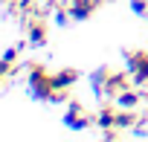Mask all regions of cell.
Segmentation results:
<instances>
[{"mask_svg": "<svg viewBox=\"0 0 148 142\" xmlns=\"http://www.w3.org/2000/svg\"><path fill=\"white\" fill-rule=\"evenodd\" d=\"M29 87H32V93H35L38 99H55L52 76L47 73L44 67H38V64H32V70H29Z\"/></svg>", "mask_w": 148, "mask_h": 142, "instance_id": "obj_1", "label": "cell"}, {"mask_svg": "<svg viewBox=\"0 0 148 142\" xmlns=\"http://www.w3.org/2000/svg\"><path fill=\"white\" fill-rule=\"evenodd\" d=\"M128 67L134 73V84L142 87L148 81V52H128Z\"/></svg>", "mask_w": 148, "mask_h": 142, "instance_id": "obj_2", "label": "cell"}, {"mask_svg": "<svg viewBox=\"0 0 148 142\" xmlns=\"http://www.w3.org/2000/svg\"><path fill=\"white\" fill-rule=\"evenodd\" d=\"M134 81H128V76L125 73H108L105 76V81H102V93L105 96H110V99H116L122 90H128Z\"/></svg>", "mask_w": 148, "mask_h": 142, "instance_id": "obj_3", "label": "cell"}, {"mask_svg": "<svg viewBox=\"0 0 148 142\" xmlns=\"http://www.w3.org/2000/svg\"><path fill=\"white\" fill-rule=\"evenodd\" d=\"M67 9H70L73 18H90V15L99 9V0H70Z\"/></svg>", "mask_w": 148, "mask_h": 142, "instance_id": "obj_4", "label": "cell"}, {"mask_svg": "<svg viewBox=\"0 0 148 142\" xmlns=\"http://www.w3.org/2000/svg\"><path fill=\"white\" fill-rule=\"evenodd\" d=\"M87 116L82 113V104L79 102H70V113H67V125L73 128V130H82V128H87Z\"/></svg>", "mask_w": 148, "mask_h": 142, "instance_id": "obj_5", "label": "cell"}, {"mask_svg": "<svg viewBox=\"0 0 148 142\" xmlns=\"http://www.w3.org/2000/svg\"><path fill=\"white\" fill-rule=\"evenodd\" d=\"M76 79H79V73H76V70H61V73H55V76H52L55 93H61V90L73 87V84H76Z\"/></svg>", "mask_w": 148, "mask_h": 142, "instance_id": "obj_6", "label": "cell"}, {"mask_svg": "<svg viewBox=\"0 0 148 142\" xmlns=\"http://www.w3.org/2000/svg\"><path fill=\"white\" fill-rule=\"evenodd\" d=\"M29 41H32L35 46L47 44V23H44L41 18H35V20L29 23Z\"/></svg>", "mask_w": 148, "mask_h": 142, "instance_id": "obj_7", "label": "cell"}, {"mask_svg": "<svg viewBox=\"0 0 148 142\" xmlns=\"http://www.w3.org/2000/svg\"><path fill=\"white\" fill-rule=\"evenodd\" d=\"M139 99H142V93H134V90H122V93L116 96V107H122V110H134V107L139 104Z\"/></svg>", "mask_w": 148, "mask_h": 142, "instance_id": "obj_8", "label": "cell"}, {"mask_svg": "<svg viewBox=\"0 0 148 142\" xmlns=\"http://www.w3.org/2000/svg\"><path fill=\"white\" fill-rule=\"evenodd\" d=\"M116 113H119V107H116V104H108V107L96 116V125H99V128H116Z\"/></svg>", "mask_w": 148, "mask_h": 142, "instance_id": "obj_9", "label": "cell"}, {"mask_svg": "<svg viewBox=\"0 0 148 142\" xmlns=\"http://www.w3.org/2000/svg\"><path fill=\"white\" fill-rule=\"evenodd\" d=\"M131 125H136V113L119 107V113H116V128H131Z\"/></svg>", "mask_w": 148, "mask_h": 142, "instance_id": "obj_10", "label": "cell"}, {"mask_svg": "<svg viewBox=\"0 0 148 142\" xmlns=\"http://www.w3.org/2000/svg\"><path fill=\"white\" fill-rule=\"evenodd\" d=\"M134 9L139 15H148V0H134Z\"/></svg>", "mask_w": 148, "mask_h": 142, "instance_id": "obj_11", "label": "cell"}, {"mask_svg": "<svg viewBox=\"0 0 148 142\" xmlns=\"http://www.w3.org/2000/svg\"><path fill=\"white\" fill-rule=\"evenodd\" d=\"M105 139H119V130H113V128H108V130H105Z\"/></svg>", "mask_w": 148, "mask_h": 142, "instance_id": "obj_12", "label": "cell"}, {"mask_svg": "<svg viewBox=\"0 0 148 142\" xmlns=\"http://www.w3.org/2000/svg\"><path fill=\"white\" fill-rule=\"evenodd\" d=\"M6 3H12V0H6Z\"/></svg>", "mask_w": 148, "mask_h": 142, "instance_id": "obj_13", "label": "cell"}]
</instances>
